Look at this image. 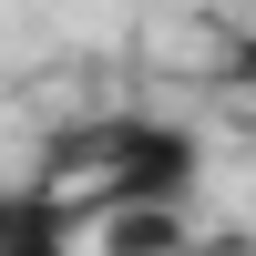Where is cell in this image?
I'll return each instance as SVG.
<instances>
[{"label":"cell","mask_w":256,"mask_h":256,"mask_svg":"<svg viewBox=\"0 0 256 256\" xmlns=\"http://www.w3.org/2000/svg\"><path fill=\"white\" fill-rule=\"evenodd\" d=\"M0 256H82L72 246V205L52 184H10L0 195Z\"/></svg>","instance_id":"obj_1"},{"label":"cell","mask_w":256,"mask_h":256,"mask_svg":"<svg viewBox=\"0 0 256 256\" xmlns=\"http://www.w3.org/2000/svg\"><path fill=\"white\" fill-rule=\"evenodd\" d=\"M226 82H236V92H256V20L226 41Z\"/></svg>","instance_id":"obj_2"}]
</instances>
